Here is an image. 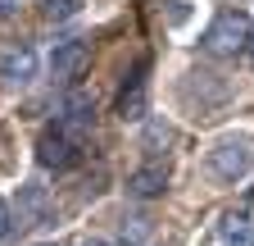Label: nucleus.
<instances>
[{"label": "nucleus", "instance_id": "nucleus-1", "mask_svg": "<svg viewBox=\"0 0 254 246\" xmlns=\"http://www.w3.org/2000/svg\"><path fill=\"white\" fill-rule=\"evenodd\" d=\"M254 169V137L250 132H222L204 150V173L213 182H241Z\"/></svg>", "mask_w": 254, "mask_h": 246}, {"label": "nucleus", "instance_id": "nucleus-2", "mask_svg": "<svg viewBox=\"0 0 254 246\" xmlns=\"http://www.w3.org/2000/svg\"><path fill=\"white\" fill-rule=\"evenodd\" d=\"M250 41H254V23H250V14H241V9H222V14L209 23V32H204V50L218 55V59L245 55Z\"/></svg>", "mask_w": 254, "mask_h": 246}, {"label": "nucleus", "instance_id": "nucleus-3", "mask_svg": "<svg viewBox=\"0 0 254 246\" xmlns=\"http://www.w3.org/2000/svg\"><path fill=\"white\" fill-rule=\"evenodd\" d=\"M82 137H73L64 123H50V128L41 132V141H37V160L46 164V169H73L77 160H82Z\"/></svg>", "mask_w": 254, "mask_h": 246}, {"label": "nucleus", "instance_id": "nucleus-4", "mask_svg": "<svg viewBox=\"0 0 254 246\" xmlns=\"http://www.w3.org/2000/svg\"><path fill=\"white\" fill-rule=\"evenodd\" d=\"M86 69H91V46L86 41H64V46H55V55H50L55 82H77Z\"/></svg>", "mask_w": 254, "mask_h": 246}, {"label": "nucleus", "instance_id": "nucleus-5", "mask_svg": "<svg viewBox=\"0 0 254 246\" xmlns=\"http://www.w3.org/2000/svg\"><path fill=\"white\" fill-rule=\"evenodd\" d=\"M118 119H123V123L145 119V64H136L132 73H127V82H123V91H118Z\"/></svg>", "mask_w": 254, "mask_h": 246}, {"label": "nucleus", "instance_id": "nucleus-6", "mask_svg": "<svg viewBox=\"0 0 254 246\" xmlns=\"http://www.w3.org/2000/svg\"><path fill=\"white\" fill-rule=\"evenodd\" d=\"M0 78H5L9 87L32 82V78H37V50H32V46H14V50H5V55H0Z\"/></svg>", "mask_w": 254, "mask_h": 246}, {"label": "nucleus", "instance_id": "nucleus-7", "mask_svg": "<svg viewBox=\"0 0 254 246\" xmlns=\"http://www.w3.org/2000/svg\"><path fill=\"white\" fill-rule=\"evenodd\" d=\"M164 187H168V169L164 164H145V169H136L132 178H127V196H136V201L164 196Z\"/></svg>", "mask_w": 254, "mask_h": 246}, {"label": "nucleus", "instance_id": "nucleus-8", "mask_svg": "<svg viewBox=\"0 0 254 246\" xmlns=\"http://www.w3.org/2000/svg\"><path fill=\"white\" fill-rule=\"evenodd\" d=\"M218 246H254V219H250L245 210L222 214V224H218Z\"/></svg>", "mask_w": 254, "mask_h": 246}, {"label": "nucleus", "instance_id": "nucleus-9", "mask_svg": "<svg viewBox=\"0 0 254 246\" xmlns=\"http://www.w3.org/2000/svg\"><path fill=\"white\" fill-rule=\"evenodd\" d=\"M82 5H86V0H37L41 18H50V23H64V18H77V14H82Z\"/></svg>", "mask_w": 254, "mask_h": 246}, {"label": "nucleus", "instance_id": "nucleus-10", "mask_svg": "<svg viewBox=\"0 0 254 246\" xmlns=\"http://www.w3.org/2000/svg\"><path fill=\"white\" fill-rule=\"evenodd\" d=\"M9 224H14V219H9V205H5V201H0V237H5V233H9Z\"/></svg>", "mask_w": 254, "mask_h": 246}, {"label": "nucleus", "instance_id": "nucleus-11", "mask_svg": "<svg viewBox=\"0 0 254 246\" xmlns=\"http://www.w3.org/2000/svg\"><path fill=\"white\" fill-rule=\"evenodd\" d=\"M14 5H18V0H0V14H14Z\"/></svg>", "mask_w": 254, "mask_h": 246}, {"label": "nucleus", "instance_id": "nucleus-12", "mask_svg": "<svg viewBox=\"0 0 254 246\" xmlns=\"http://www.w3.org/2000/svg\"><path fill=\"white\" fill-rule=\"evenodd\" d=\"M245 55H250V69H254V41H250V50H245Z\"/></svg>", "mask_w": 254, "mask_h": 246}, {"label": "nucleus", "instance_id": "nucleus-13", "mask_svg": "<svg viewBox=\"0 0 254 246\" xmlns=\"http://www.w3.org/2000/svg\"><path fill=\"white\" fill-rule=\"evenodd\" d=\"M86 246H114V242H86Z\"/></svg>", "mask_w": 254, "mask_h": 246}]
</instances>
